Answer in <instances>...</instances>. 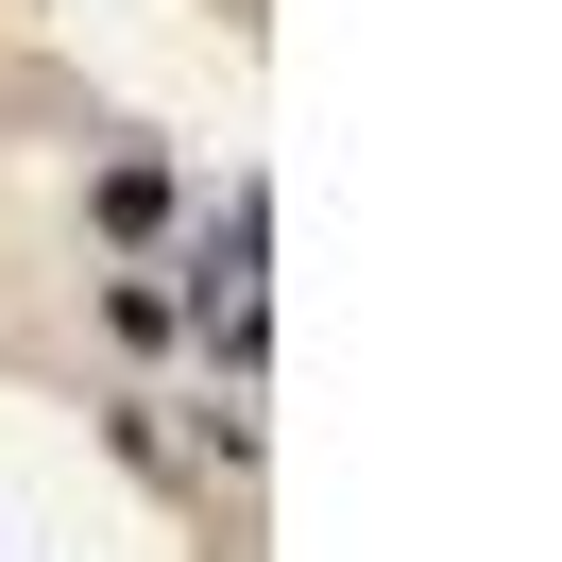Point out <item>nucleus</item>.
<instances>
[{"label":"nucleus","instance_id":"nucleus-2","mask_svg":"<svg viewBox=\"0 0 562 562\" xmlns=\"http://www.w3.org/2000/svg\"><path fill=\"white\" fill-rule=\"evenodd\" d=\"M103 341H120V358H188V290L154 273V256H137V273H103Z\"/></svg>","mask_w":562,"mask_h":562},{"label":"nucleus","instance_id":"nucleus-3","mask_svg":"<svg viewBox=\"0 0 562 562\" xmlns=\"http://www.w3.org/2000/svg\"><path fill=\"white\" fill-rule=\"evenodd\" d=\"M103 443H120V477L188 494V443H171V409H137V392H120V409H103Z\"/></svg>","mask_w":562,"mask_h":562},{"label":"nucleus","instance_id":"nucleus-1","mask_svg":"<svg viewBox=\"0 0 562 562\" xmlns=\"http://www.w3.org/2000/svg\"><path fill=\"white\" fill-rule=\"evenodd\" d=\"M86 222H103L120 256H171L188 239V154H120V171L86 188Z\"/></svg>","mask_w":562,"mask_h":562}]
</instances>
